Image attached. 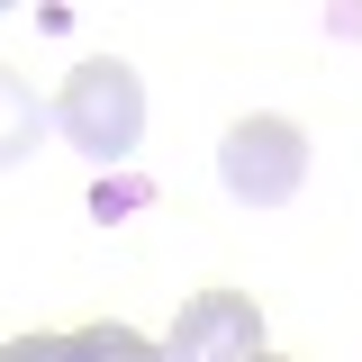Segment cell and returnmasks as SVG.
<instances>
[{
    "label": "cell",
    "mask_w": 362,
    "mask_h": 362,
    "mask_svg": "<svg viewBox=\"0 0 362 362\" xmlns=\"http://www.w3.org/2000/svg\"><path fill=\"white\" fill-rule=\"evenodd\" d=\"M163 362H263V317L245 290H199L181 299L173 335H163Z\"/></svg>",
    "instance_id": "3957f363"
},
{
    "label": "cell",
    "mask_w": 362,
    "mask_h": 362,
    "mask_svg": "<svg viewBox=\"0 0 362 362\" xmlns=\"http://www.w3.org/2000/svg\"><path fill=\"white\" fill-rule=\"evenodd\" d=\"M73 362H163V344H145L136 326L100 317V326H82V335H73Z\"/></svg>",
    "instance_id": "5b68a950"
},
{
    "label": "cell",
    "mask_w": 362,
    "mask_h": 362,
    "mask_svg": "<svg viewBox=\"0 0 362 362\" xmlns=\"http://www.w3.org/2000/svg\"><path fill=\"white\" fill-rule=\"evenodd\" d=\"M0 362H73V335H9Z\"/></svg>",
    "instance_id": "8992f818"
},
{
    "label": "cell",
    "mask_w": 362,
    "mask_h": 362,
    "mask_svg": "<svg viewBox=\"0 0 362 362\" xmlns=\"http://www.w3.org/2000/svg\"><path fill=\"white\" fill-rule=\"evenodd\" d=\"M218 173H226V190L245 209H281L308 181V136L290 127V118H235L226 145H218Z\"/></svg>",
    "instance_id": "7a4b0ae2"
},
{
    "label": "cell",
    "mask_w": 362,
    "mask_h": 362,
    "mask_svg": "<svg viewBox=\"0 0 362 362\" xmlns=\"http://www.w3.org/2000/svg\"><path fill=\"white\" fill-rule=\"evenodd\" d=\"M263 362H272V354H263Z\"/></svg>",
    "instance_id": "52a82bcc"
},
{
    "label": "cell",
    "mask_w": 362,
    "mask_h": 362,
    "mask_svg": "<svg viewBox=\"0 0 362 362\" xmlns=\"http://www.w3.org/2000/svg\"><path fill=\"white\" fill-rule=\"evenodd\" d=\"M37 127H54V109H37V90L0 64V163H18V154L37 145Z\"/></svg>",
    "instance_id": "277c9868"
},
{
    "label": "cell",
    "mask_w": 362,
    "mask_h": 362,
    "mask_svg": "<svg viewBox=\"0 0 362 362\" xmlns=\"http://www.w3.org/2000/svg\"><path fill=\"white\" fill-rule=\"evenodd\" d=\"M54 136L73 154H90V163H127L136 136H145V82H136V64H118V54L73 64V82L54 90Z\"/></svg>",
    "instance_id": "6da1fadb"
}]
</instances>
